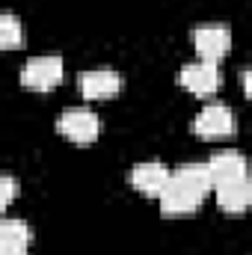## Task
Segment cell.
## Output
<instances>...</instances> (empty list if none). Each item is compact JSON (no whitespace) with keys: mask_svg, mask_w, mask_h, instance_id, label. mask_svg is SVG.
Instances as JSON below:
<instances>
[{"mask_svg":"<svg viewBox=\"0 0 252 255\" xmlns=\"http://www.w3.org/2000/svg\"><path fill=\"white\" fill-rule=\"evenodd\" d=\"M65 74V65L57 54H45V57H33L27 60L21 68V83L27 89H36V92H51L54 86H60Z\"/></svg>","mask_w":252,"mask_h":255,"instance_id":"6da1fadb","label":"cell"},{"mask_svg":"<svg viewBox=\"0 0 252 255\" xmlns=\"http://www.w3.org/2000/svg\"><path fill=\"white\" fill-rule=\"evenodd\" d=\"M57 130L68 136L71 142H92L101 133V119L86 107H74V110H65L57 119Z\"/></svg>","mask_w":252,"mask_h":255,"instance_id":"7a4b0ae2","label":"cell"},{"mask_svg":"<svg viewBox=\"0 0 252 255\" xmlns=\"http://www.w3.org/2000/svg\"><path fill=\"white\" fill-rule=\"evenodd\" d=\"M193 48H196V54L202 60L220 63L223 54L232 48V33L223 24H202V27L193 30Z\"/></svg>","mask_w":252,"mask_h":255,"instance_id":"3957f363","label":"cell"},{"mask_svg":"<svg viewBox=\"0 0 252 255\" xmlns=\"http://www.w3.org/2000/svg\"><path fill=\"white\" fill-rule=\"evenodd\" d=\"M193 130L205 139L229 136L235 133V113L229 110V104H205L193 119Z\"/></svg>","mask_w":252,"mask_h":255,"instance_id":"277c9868","label":"cell"},{"mask_svg":"<svg viewBox=\"0 0 252 255\" xmlns=\"http://www.w3.org/2000/svg\"><path fill=\"white\" fill-rule=\"evenodd\" d=\"M202 199H205V196H199L196 190L184 187L181 181H175V178H172V169H169V181L163 184V190L157 193V205H160V211L169 214V217L193 214V211L202 205Z\"/></svg>","mask_w":252,"mask_h":255,"instance_id":"5b68a950","label":"cell"},{"mask_svg":"<svg viewBox=\"0 0 252 255\" xmlns=\"http://www.w3.org/2000/svg\"><path fill=\"white\" fill-rule=\"evenodd\" d=\"M77 86H80V95L86 101L113 98L122 89V74L113 71V68H92V71H83L77 77Z\"/></svg>","mask_w":252,"mask_h":255,"instance_id":"8992f818","label":"cell"},{"mask_svg":"<svg viewBox=\"0 0 252 255\" xmlns=\"http://www.w3.org/2000/svg\"><path fill=\"white\" fill-rule=\"evenodd\" d=\"M178 83L193 95H211L220 89V65L208 63V60L190 63L178 71Z\"/></svg>","mask_w":252,"mask_h":255,"instance_id":"52a82bcc","label":"cell"},{"mask_svg":"<svg viewBox=\"0 0 252 255\" xmlns=\"http://www.w3.org/2000/svg\"><path fill=\"white\" fill-rule=\"evenodd\" d=\"M208 172H211V181L214 184H223V181H238V178H247V157L235 148H223V151H214L208 157Z\"/></svg>","mask_w":252,"mask_h":255,"instance_id":"ba28073f","label":"cell"},{"mask_svg":"<svg viewBox=\"0 0 252 255\" xmlns=\"http://www.w3.org/2000/svg\"><path fill=\"white\" fill-rule=\"evenodd\" d=\"M127 181L130 187H136L145 196H157L163 190V184L169 181V166L160 163V160H145V163H136L130 172H127Z\"/></svg>","mask_w":252,"mask_h":255,"instance_id":"9c48e42d","label":"cell"},{"mask_svg":"<svg viewBox=\"0 0 252 255\" xmlns=\"http://www.w3.org/2000/svg\"><path fill=\"white\" fill-rule=\"evenodd\" d=\"M214 196H217V205L229 214H244L252 202V184L250 178H238V181H223V184H214Z\"/></svg>","mask_w":252,"mask_h":255,"instance_id":"30bf717a","label":"cell"},{"mask_svg":"<svg viewBox=\"0 0 252 255\" xmlns=\"http://www.w3.org/2000/svg\"><path fill=\"white\" fill-rule=\"evenodd\" d=\"M30 241H33V232L24 220H3L0 217V255L27 253Z\"/></svg>","mask_w":252,"mask_h":255,"instance_id":"8fae6325","label":"cell"},{"mask_svg":"<svg viewBox=\"0 0 252 255\" xmlns=\"http://www.w3.org/2000/svg\"><path fill=\"white\" fill-rule=\"evenodd\" d=\"M172 178L181 181L190 190H196L199 196H208L214 190V181H211V172L205 163H181L178 169H172Z\"/></svg>","mask_w":252,"mask_h":255,"instance_id":"7c38bea8","label":"cell"},{"mask_svg":"<svg viewBox=\"0 0 252 255\" xmlns=\"http://www.w3.org/2000/svg\"><path fill=\"white\" fill-rule=\"evenodd\" d=\"M24 45V27L15 15L0 12V51H12Z\"/></svg>","mask_w":252,"mask_h":255,"instance_id":"4fadbf2b","label":"cell"},{"mask_svg":"<svg viewBox=\"0 0 252 255\" xmlns=\"http://www.w3.org/2000/svg\"><path fill=\"white\" fill-rule=\"evenodd\" d=\"M18 196V181L12 178V175H6V172H0V217H3V211L9 208V202Z\"/></svg>","mask_w":252,"mask_h":255,"instance_id":"5bb4252c","label":"cell"},{"mask_svg":"<svg viewBox=\"0 0 252 255\" xmlns=\"http://www.w3.org/2000/svg\"><path fill=\"white\" fill-rule=\"evenodd\" d=\"M6 255H30V253H6Z\"/></svg>","mask_w":252,"mask_h":255,"instance_id":"9a60e30c","label":"cell"}]
</instances>
